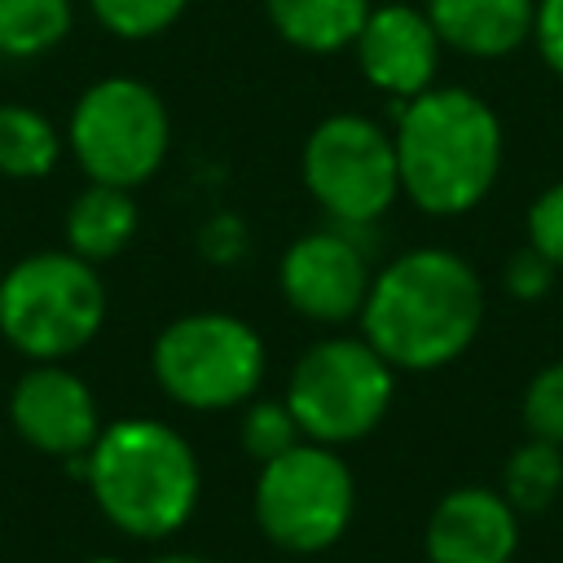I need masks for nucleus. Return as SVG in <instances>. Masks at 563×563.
Wrapping results in <instances>:
<instances>
[{
	"instance_id": "nucleus-1",
	"label": "nucleus",
	"mask_w": 563,
	"mask_h": 563,
	"mask_svg": "<svg viewBox=\"0 0 563 563\" xmlns=\"http://www.w3.org/2000/svg\"><path fill=\"white\" fill-rule=\"evenodd\" d=\"M484 308V282L466 255L413 246L374 273L356 321L396 374H431L479 339Z\"/></svg>"
},
{
	"instance_id": "nucleus-17",
	"label": "nucleus",
	"mask_w": 563,
	"mask_h": 563,
	"mask_svg": "<svg viewBox=\"0 0 563 563\" xmlns=\"http://www.w3.org/2000/svg\"><path fill=\"white\" fill-rule=\"evenodd\" d=\"M62 158L57 123L22 101H0V176L9 180H40Z\"/></svg>"
},
{
	"instance_id": "nucleus-27",
	"label": "nucleus",
	"mask_w": 563,
	"mask_h": 563,
	"mask_svg": "<svg viewBox=\"0 0 563 563\" xmlns=\"http://www.w3.org/2000/svg\"><path fill=\"white\" fill-rule=\"evenodd\" d=\"M150 563H211V559L189 554V550H176V554H158V559H150Z\"/></svg>"
},
{
	"instance_id": "nucleus-16",
	"label": "nucleus",
	"mask_w": 563,
	"mask_h": 563,
	"mask_svg": "<svg viewBox=\"0 0 563 563\" xmlns=\"http://www.w3.org/2000/svg\"><path fill=\"white\" fill-rule=\"evenodd\" d=\"M369 0H264L273 31L299 53H343L352 48L361 22L369 18Z\"/></svg>"
},
{
	"instance_id": "nucleus-25",
	"label": "nucleus",
	"mask_w": 563,
	"mask_h": 563,
	"mask_svg": "<svg viewBox=\"0 0 563 563\" xmlns=\"http://www.w3.org/2000/svg\"><path fill=\"white\" fill-rule=\"evenodd\" d=\"M532 44L541 62L563 79V0H537L532 13Z\"/></svg>"
},
{
	"instance_id": "nucleus-24",
	"label": "nucleus",
	"mask_w": 563,
	"mask_h": 563,
	"mask_svg": "<svg viewBox=\"0 0 563 563\" xmlns=\"http://www.w3.org/2000/svg\"><path fill=\"white\" fill-rule=\"evenodd\" d=\"M554 277H559V268H554L537 246H519L515 255H506V268H501V286H506V295L519 299V303L545 299L550 286H554Z\"/></svg>"
},
{
	"instance_id": "nucleus-19",
	"label": "nucleus",
	"mask_w": 563,
	"mask_h": 563,
	"mask_svg": "<svg viewBox=\"0 0 563 563\" xmlns=\"http://www.w3.org/2000/svg\"><path fill=\"white\" fill-rule=\"evenodd\" d=\"M75 26L70 0H0V57L31 62L53 53Z\"/></svg>"
},
{
	"instance_id": "nucleus-4",
	"label": "nucleus",
	"mask_w": 563,
	"mask_h": 563,
	"mask_svg": "<svg viewBox=\"0 0 563 563\" xmlns=\"http://www.w3.org/2000/svg\"><path fill=\"white\" fill-rule=\"evenodd\" d=\"M106 325V282L75 251H35L0 277V334L26 361H66Z\"/></svg>"
},
{
	"instance_id": "nucleus-8",
	"label": "nucleus",
	"mask_w": 563,
	"mask_h": 563,
	"mask_svg": "<svg viewBox=\"0 0 563 563\" xmlns=\"http://www.w3.org/2000/svg\"><path fill=\"white\" fill-rule=\"evenodd\" d=\"M66 141L88 180L136 189L172 150V114L145 79L106 75L79 92Z\"/></svg>"
},
{
	"instance_id": "nucleus-21",
	"label": "nucleus",
	"mask_w": 563,
	"mask_h": 563,
	"mask_svg": "<svg viewBox=\"0 0 563 563\" xmlns=\"http://www.w3.org/2000/svg\"><path fill=\"white\" fill-rule=\"evenodd\" d=\"M189 0H88L92 18L119 40H154L185 13Z\"/></svg>"
},
{
	"instance_id": "nucleus-14",
	"label": "nucleus",
	"mask_w": 563,
	"mask_h": 563,
	"mask_svg": "<svg viewBox=\"0 0 563 563\" xmlns=\"http://www.w3.org/2000/svg\"><path fill=\"white\" fill-rule=\"evenodd\" d=\"M532 13L537 0H427L440 44L475 62H501L523 48L532 40Z\"/></svg>"
},
{
	"instance_id": "nucleus-18",
	"label": "nucleus",
	"mask_w": 563,
	"mask_h": 563,
	"mask_svg": "<svg viewBox=\"0 0 563 563\" xmlns=\"http://www.w3.org/2000/svg\"><path fill=\"white\" fill-rule=\"evenodd\" d=\"M501 497L519 510V519L545 515L563 493V449L550 440L528 435L510 457L501 462Z\"/></svg>"
},
{
	"instance_id": "nucleus-28",
	"label": "nucleus",
	"mask_w": 563,
	"mask_h": 563,
	"mask_svg": "<svg viewBox=\"0 0 563 563\" xmlns=\"http://www.w3.org/2000/svg\"><path fill=\"white\" fill-rule=\"evenodd\" d=\"M88 563H123V559H110V554H97V559H88Z\"/></svg>"
},
{
	"instance_id": "nucleus-6",
	"label": "nucleus",
	"mask_w": 563,
	"mask_h": 563,
	"mask_svg": "<svg viewBox=\"0 0 563 563\" xmlns=\"http://www.w3.org/2000/svg\"><path fill=\"white\" fill-rule=\"evenodd\" d=\"M396 369L369 347V339L334 334L303 347L286 378V405L303 440L343 449L365 440L391 409Z\"/></svg>"
},
{
	"instance_id": "nucleus-11",
	"label": "nucleus",
	"mask_w": 563,
	"mask_h": 563,
	"mask_svg": "<svg viewBox=\"0 0 563 563\" xmlns=\"http://www.w3.org/2000/svg\"><path fill=\"white\" fill-rule=\"evenodd\" d=\"M13 431L48 457H84L101 435V409L92 387L66 361H31V369L9 391Z\"/></svg>"
},
{
	"instance_id": "nucleus-13",
	"label": "nucleus",
	"mask_w": 563,
	"mask_h": 563,
	"mask_svg": "<svg viewBox=\"0 0 563 563\" xmlns=\"http://www.w3.org/2000/svg\"><path fill=\"white\" fill-rule=\"evenodd\" d=\"M422 554L427 563H515L519 510L501 497V488H449L427 515Z\"/></svg>"
},
{
	"instance_id": "nucleus-23",
	"label": "nucleus",
	"mask_w": 563,
	"mask_h": 563,
	"mask_svg": "<svg viewBox=\"0 0 563 563\" xmlns=\"http://www.w3.org/2000/svg\"><path fill=\"white\" fill-rule=\"evenodd\" d=\"M523 229H528V246H537V251L563 273V180L545 185V189L528 202Z\"/></svg>"
},
{
	"instance_id": "nucleus-7",
	"label": "nucleus",
	"mask_w": 563,
	"mask_h": 563,
	"mask_svg": "<svg viewBox=\"0 0 563 563\" xmlns=\"http://www.w3.org/2000/svg\"><path fill=\"white\" fill-rule=\"evenodd\" d=\"M251 510L268 545L295 559L325 554L352 523L356 479L339 449L299 440L260 466Z\"/></svg>"
},
{
	"instance_id": "nucleus-3",
	"label": "nucleus",
	"mask_w": 563,
	"mask_h": 563,
	"mask_svg": "<svg viewBox=\"0 0 563 563\" xmlns=\"http://www.w3.org/2000/svg\"><path fill=\"white\" fill-rule=\"evenodd\" d=\"M123 537L167 541L176 537L202 497V466L189 440L158 418H119L106 422L92 449L84 453L79 475Z\"/></svg>"
},
{
	"instance_id": "nucleus-10",
	"label": "nucleus",
	"mask_w": 563,
	"mask_h": 563,
	"mask_svg": "<svg viewBox=\"0 0 563 563\" xmlns=\"http://www.w3.org/2000/svg\"><path fill=\"white\" fill-rule=\"evenodd\" d=\"M356 233L361 229L330 224V229L299 233L282 251L277 286H282V299L299 317L317 325H343L361 317L374 273H369V251Z\"/></svg>"
},
{
	"instance_id": "nucleus-22",
	"label": "nucleus",
	"mask_w": 563,
	"mask_h": 563,
	"mask_svg": "<svg viewBox=\"0 0 563 563\" xmlns=\"http://www.w3.org/2000/svg\"><path fill=\"white\" fill-rule=\"evenodd\" d=\"M519 418H523L528 435L563 449V361H550L528 378L523 400H519Z\"/></svg>"
},
{
	"instance_id": "nucleus-9",
	"label": "nucleus",
	"mask_w": 563,
	"mask_h": 563,
	"mask_svg": "<svg viewBox=\"0 0 563 563\" xmlns=\"http://www.w3.org/2000/svg\"><path fill=\"white\" fill-rule=\"evenodd\" d=\"M308 198L343 229H369L400 198V167L391 132L369 114H325L299 150Z\"/></svg>"
},
{
	"instance_id": "nucleus-26",
	"label": "nucleus",
	"mask_w": 563,
	"mask_h": 563,
	"mask_svg": "<svg viewBox=\"0 0 563 563\" xmlns=\"http://www.w3.org/2000/svg\"><path fill=\"white\" fill-rule=\"evenodd\" d=\"M242 246H246V233H242V224H238L233 216H216V220L202 224V251H207L216 264L238 260Z\"/></svg>"
},
{
	"instance_id": "nucleus-12",
	"label": "nucleus",
	"mask_w": 563,
	"mask_h": 563,
	"mask_svg": "<svg viewBox=\"0 0 563 563\" xmlns=\"http://www.w3.org/2000/svg\"><path fill=\"white\" fill-rule=\"evenodd\" d=\"M440 48L444 44H440L427 9H418L409 0L374 4L352 40L361 75L391 101H409L435 84Z\"/></svg>"
},
{
	"instance_id": "nucleus-5",
	"label": "nucleus",
	"mask_w": 563,
	"mask_h": 563,
	"mask_svg": "<svg viewBox=\"0 0 563 563\" xmlns=\"http://www.w3.org/2000/svg\"><path fill=\"white\" fill-rule=\"evenodd\" d=\"M150 365L167 400L194 413H220L260 391L268 347L260 330L233 312H185L154 334Z\"/></svg>"
},
{
	"instance_id": "nucleus-2",
	"label": "nucleus",
	"mask_w": 563,
	"mask_h": 563,
	"mask_svg": "<svg viewBox=\"0 0 563 563\" xmlns=\"http://www.w3.org/2000/svg\"><path fill=\"white\" fill-rule=\"evenodd\" d=\"M396 167L400 194L427 216L475 211L506 158V132L497 110L471 88H427L396 101Z\"/></svg>"
},
{
	"instance_id": "nucleus-15",
	"label": "nucleus",
	"mask_w": 563,
	"mask_h": 563,
	"mask_svg": "<svg viewBox=\"0 0 563 563\" xmlns=\"http://www.w3.org/2000/svg\"><path fill=\"white\" fill-rule=\"evenodd\" d=\"M136 224H141V207L132 189L88 180V189L75 194V202L66 207L62 233H66V251H75L88 264H106L136 238Z\"/></svg>"
},
{
	"instance_id": "nucleus-20",
	"label": "nucleus",
	"mask_w": 563,
	"mask_h": 563,
	"mask_svg": "<svg viewBox=\"0 0 563 563\" xmlns=\"http://www.w3.org/2000/svg\"><path fill=\"white\" fill-rule=\"evenodd\" d=\"M238 440H242V453L255 457L260 466L273 462L277 453H286L290 444L303 440L295 413L286 400H273V396H251L242 405V422H238Z\"/></svg>"
}]
</instances>
